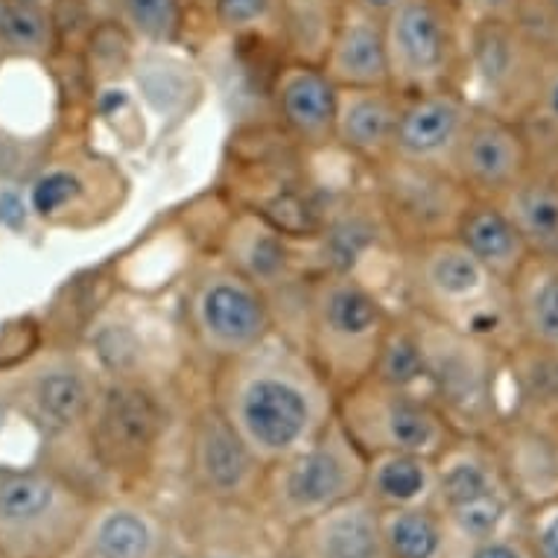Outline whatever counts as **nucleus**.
<instances>
[{"label":"nucleus","instance_id":"nucleus-1","mask_svg":"<svg viewBox=\"0 0 558 558\" xmlns=\"http://www.w3.org/2000/svg\"><path fill=\"white\" fill-rule=\"evenodd\" d=\"M211 403L260 462L307 448L337 418V392L311 354L281 330L214 366Z\"/></svg>","mask_w":558,"mask_h":558},{"label":"nucleus","instance_id":"nucleus-2","mask_svg":"<svg viewBox=\"0 0 558 558\" xmlns=\"http://www.w3.org/2000/svg\"><path fill=\"white\" fill-rule=\"evenodd\" d=\"M302 348L330 389L342 395L372 375L395 311L363 275L313 269L302 290Z\"/></svg>","mask_w":558,"mask_h":558},{"label":"nucleus","instance_id":"nucleus-3","mask_svg":"<svg viewBox=\"0 0 558 558\" xmlns=\"http://www.w3.org/2000/svg\"><path fill=\"white\" fill-rule=\"evenodd\" d=\"M427 357V398L462 436L492 433L506 415L504 354L480 345L448 322L412 311Z\"/></svg>","mask_w":558,"mask_h":558},{"label":"nucleus","instance_id":"nucleus-4","mask_svg":"<svg viewBox=\"0 0 558 558\" xmlns=\"http://www.w3.org/2000/svg\"><path fill=\"white\" fill-rule=\"evenodd\" d=\"M389 85L398 94L459 88L468 21L453 0H403L384 19Z\"/></svg>","mask_w":558,"mask_h":558},{"label":"nucleus","instance_id":"nucleus-5","mask_svg":"<svg viewBox=\"0 0 558 558\" xmlns=\"http://www.w3.org/2000/svg\"><path fill=\"white\" fill-rule=\"evenodd\" d=\"M184 319L193 342L214 366L246 354L278 330L269 295L226 260L202 264L187 281Z\"/></svg>","mask_w":558,"mask_h":558},{"label":"nucleus","instance_id":"nucleus-6","mask_svg":"<svg viewBox=\"0 0 558 558\" xmlns=\"http://www.w3.org/2000/svg\"><path fill=\"white\" fill-rule=\"evenodd\" d=\"M549 56L547 47H541L518 21L468 24L459 92L474 102V109L526 123Z\"/></svg>","mask_w":558,"mask_h":558},{"label":"nucleus","instance_id":"nucleus-7","mask_svg":"<svg viewBox=\"0 0 558 558\" xmlns=\"http://www.w3.org/2000/svg\"><path fill=\"white\" fill-rule=\"evenodd\" d=\"M337 422L363 453L439 457L459 433L424 392L392 389L366 377L337 395Z\"/></svg>","mask_w":558,"mask_h":558},{"label":"nucleus","instance_id":"nucleus-8","mask_svg":"<svg viewBox=\"0 0 558 558\" xmlns=\"http://www.w3.org/2000/svg\"><path fill=\"white\" fill-rule=\"evenodd\" d=\"M377 211L398 248L457 234V226L474 199L457 175L441 167L415 165L392 156L372 167Z\"/></svg>","mask_w":558,"mask_h":558},{"label":"nucleus","instance_id":"nucleus-9","mask_svg":"<svg viewBox=\"0 0 558 558\" xmlns=\"http://www.w3.org/2000/svg\"><path fill=\"white\" fill-rule=\"evenodd\" d=\"M272 492L281 509L299 518L325 514L337 506L354 500V488L366 476L363 450L351 441L342 424L333 422L325 427L319 439L307 448L295 450L290 457L275 462Z\"/></svg>","mask_w":558,"mask_h":558},{"label":"nucleus","instance_id":"nucleus-10","mask_svg":"<svg viewBox=\"0 0 558 558\" xmlns=\"http://www.w3.org/2000/svg\"><path fill=\"white\" fill-rule=\"evenodd\" d=\"M403 284L410 293L407 307L448 322L500 287V281L450 234L403 248Z\"/></svg>","mask_w":558,"mask_h":558},{"label":"nucleus","instance_id":"nucleus-11","mask_svg":"<svg viewBox=\"0 0 558 558\" xmlns=\"http://www.w3.org/2000/svg\"><path fill=\"white\" fill-rule=\"evenodd\" d=\"M538 167V147L521 120L474 109L453 158V175L471 196L500 199Z\"/></svg>","mask_w":558,"mask_h":558},{"label":"nucleus","instance_id":"nucleus-12","mask_svg":"<svg viewBox=\"0 0 558 558\" xmlns=\"http://www.w3.org/2000/svg\"><path fill=\"white\" fill-rule=\"evenodd\" d=\"M471 118L474 102L459 88L401 94L395 156L453 173V158Z\"/></svg>","mask_w":558,"mask_h":558},{"label":"nucleus","instance_id":"nucleus-13","mask_svg":"<svg viewBox=\"0 0 558 558\" xmlns=\"http://www.w3.org/2000/svg\"><path fill=\"white\" fill-rule=\"evenodd\" d=\"M220 255L231 269L260 287L269 302L278 293L299 290L313 272L299 260L290 234L257 211H240L231 217L222 231Z\"/></svg>","mask_w":558,"mask_h":558},{"label":"nucleus","instance_id":"nucleus-14","mask_svg":"<svg viewBox=\"0 0 558 558\" xmlns=\"http://www.w3.org/2000/svg\"><path fill=\"white\" fill-rule=\"evenodd\" d=\"M161 395L137 375L102 377L94 401L92 424L100 448L114 459H137L153 450L158 433L165 427Z\"/></svg>","mask_w":558,"mask_h":558},{"label":"nucleus","instance_id":"nucleus-15","mask_svg":"<svg viewBox=\"0 0 558 558\" xmlns=\"http://www.w3.org/2000/svg\"><path fill=\"white\" fill-rule=\"evenodd\" d=\"M337 94L322 64L287 62L275 80V109L287 135L311 153L333 147Z\"/></svg>","mask_w":558,"mask_h":558},{"label":"nucleus","instance_id":"nucleus-16","mask_svg":"<svg viewBox=\"0 0 558 558\" xmlns=\"http://www.w3.org/2000/svg\"><path fill=\"white\" fill-rule=\"evenodd\" d=\"M401 94L386 88H339L333 147L368 170L395 156Z\"/></svg>","mask_w":558,"mask_h":558},{"label":"nucleus","instance_id":"nucleus-17","mask_svg":"<svg viewBox=\"0 0 558 558\" xmlns=\"http://www.w3.org/2000/svg\"><path fill=\"white\" fill-rule=\"evenodd\" d=\"M322 68L337 88H386L389 56L384 19L345 0Z\"/></svg>","mask_w":558,"mask_h":558},{"label":"nucleus","instance_id":"nucleus-18","mask_svg":"<svg viewBox=\"0 0 558 558\" xmlns=\"http://www.w3.org/2000/svg\"><path fill=\"white\" fill-rule=\"evenodd\" d=\"M102 377L97 368L76 357L56 360L38 368L27 389V407L36 422L50 433L71 430L88 422Z\"/></svg>","mask_w":558,"mask_h":558},{"label":"nucleus","instance_id":"nucleus-19","mask_svg":"<svg viewBox=\"0 0 558 558\" xmlns=\"http://www.w3.org/2000/svg\"><path fill=\"white\" fill-rule=\"evenodd\" d=\"M453 238L488 272L495 275L500 284H512L514 275L521 272L523 264L532 257L523 234L497 199H480V196H474V199L468 202Z\"/></svg>","mask_w":558,"mask_h":558},{"label":"nucleus","instance_id":"nucleus-20","mask_svg":"<svg viewBox=\"0 0 558 558\" xmlns=\"http://www.w3.org/2000/svg\"><path fill=\"white\" fill-rule=\"evenodd\" d=\"M506 412L558 424V348L521 339L504 354Z\"/></svg>","mask_w":558,"mask_h":558},{"label":"nucleus","instance_id":"nucleus-21","mask_svg":"<svg viewBox=\"0 0 558 558\" xmlns=\"http://www.w3.org/2000/svg\"><path fill=\"white\" fill-rule=\"evenodd\" d=\"M193 457L202 480L211 492L234 495L248 483V476L260 465V459L248 450V445L238 436V430L226 422L214 403L196 412L193 418Z\"/></svg>","mask_w":558,"mask_h":558},{"label":"nucleus","instance_id":"nucleus-22","mask_svg":"<svg viewBox=\"0 0 558 558\" xmlns=\"http://www.w3.org/2000/svg\"><path fill=\"white\" fill-rule=\"evenodd\" d=\"M532 257L558 260V170L538 165L500 196Z\"/></svg>","mask_w":558,"mask_h":558},{"label":"nucleus","instance_id":"nucleus-23","mask_svg":"<svg viewBox=\"0 0 558 558\" xmlns=\"http://www.w3.org/2000/svg\"><path fill=\"white\" fill-rule=\"evenodd\" d=\"M521 339L558 348V260L530 257L509 284Z\"/></svg>","mask_w":558,"mask_h":558},{"label":"nucleus","instance_id":"nucleus-24","mask_svg":"<svg viewBox=\"0 0 558 558\" xmlns=\"http://www.w3.org/2000/svg\"><path fill=\"white\" fill-rule=\"evenodd\" d=\"M497 492H500L497 465L485 450L476 448V436L462 433V439H453L441 450L436 465V495L441 497L445 509H457Z\"/></svg>","mask_w":558,"mask_h":558},{"label":"nucleus","instance_id":"nucleus-25","mask_svg":"<svg viewBox=\"0 0 558 558\" xmlns=\"http://www.w3.org/2000/svg\"><path fill=\"white\" fill-rule=\"evenodd\" d=\"M316 549L319 558H384L380 518L372 506L354 497L322 514L316 526Z\"/></svg>","mask_w":558,"mask_h":558},{"label":"nucleus","instance_id":"nucleus-26","mask_svg":"<svg viewBox=\"0 0 558 558\" xmlns=\"http://www.w3.org/2000/svg\"><path fill=\"white\" fill-rule=\"evenodd\" d=\"M368 377L377 384L392 386V389H407V392L427 389V357H424L422 330L407 307L395 311V319L386 328Z\"/></svg>","mask_w":558,"mask_h":558},{"label":"nucleus","instance_id":"nucleus-27","mask_svg":"<svg viewBox=\"0 0 558 558\" xmlns=\"http://www.w3.org/2000/svg\"><path fill=\"white\" fill-rule=\"evenodd\" d=\"M342 7L345 0H281L278 27L290 47V62H325Z\"/></svg>","mask_w":558,"mask_h":558},{"label":"nucleus","instance_id":"nucleus-28","mask_svg":"<svg viewBox=\"0 0 558 558\" xmlns=\"http://www.w3.org/2000/svg\"><path fill=\"white\" fill-rule=\"evenodd\" d=\"M375 497L392 509H418L427 495H436L433 457L418 453H375L366 468Z\"/></svg>","mask_w":558,"mask_h":558},{"label":"nucleus","instance_id":"nucleus-29","mask_svg":"<svg viewBox=\"0 0 558 558\" xmlns=\"http://www.w3.org/2000/svg\"><path fill=\"white\" fill-rule=\"evenodd\" d=\"M62 488L45 474L7 471L0 474V526L27 530L50 521L62 509Z\"/></svg>","mask_w":558,"mask_h":558},{"label":"nucleus","instance_id":"nucleus-30","mask_svg":"<svg viewBox=\"0 0 558 558\" xmlns=\"http://www.w3.org/2000/svg\"><path fill=\"white\" fill-rule=\"evenodd\" d=\"M158 547L156 523L137 509H109L94 521L88 535L92 558H153Z\"/></svg>","mask_w":558,"mask_h":558},{"label":"nucleus","instance_id":"nucleus-31","mask_svg":"<svg viewBox=\"0 0 558 558\" xmlns=\"http://www.w3.org/2000/svg\"><path fill=\"white\" fill-rule=\"evenodd\" d=\"M448 325L457 328L459 333H465L468 339L480 342V345L495 348L500 354H506L509 348L521 342V325H518V316H514L509 284L495 287L480 302L468 304L465 311L450 316Z\"/></svg>","mask_w":558,"mask_h":558},{"label":"nucleus","instance_id":"nucleus-32","mask_svg":"<svg viewBox=\"0 0 558 558\" xmlns=\"http://www.w3.org/2000/svg\"><path fill=\"white\" fill-rule=\"evenodd\" d=\"M386 553L395 558H436L441 549V526L422 509H395L380 518Z\"/></svg>","mask_w":558,"mask_h":558},{"label":"nucleus","instance_id":"nucleus-33","mask_svg":"<svg viewBox=\"0 0 558 558\" xmlns=\"http://www.w3.org/2000/svg\"><path fill=\"white\" fill-rule=\"evenodd\" d=\"M120 24L147 45H170L182 33V0H118Z\"/></svg>","mask_w":558,"mask_h":558},{"label":"nucleus","instance_id":"nucleus-34","mask_svg":"<svg viewBox=\"0 0 558 558\" xmlns=\"http://www.w3.org/2000/svg\"><path fill=\"white\" fill-rule=\"evenodd\" d=\"M281 0H214V19L231 36H252L278 24Z\"/></svg>","mask_w":558,"mask_h":558},{"label":"nucleus","instance_id":"nucleus-35","mask_svg":"<svg viewBox=\"0 0 558 558\" xmlns=\"http://www.w3.org/2000/svg\"><path fill=\"white\" fill-rule=\"evenodd\" d=\"M448 514L462 535H468V538H474L480 544V541L497 538V532H500L506 514H509V506H506L504 492H497V495L480 497V500H471L465 506L448 509Z\"/></svg>","mask_w":558,"mask_h":558},{"label":"nucleus","instance_id":"nucleus-36","mask_svg":"<svg viewBox=\"0 0 558 558\" xmlns=\"http://www.w3.org/2000/svg\"><path fill=\"white\" fill-rule=\"evenodd\" d=\"M0 29L19 47H38L45 41V21L38 19V12L29 10L24 0L0 10Z\"/></svg>","mask_w":558,"mask_h":558},{"label":"nucleus","instance_id":"nucleus-37","mask_svg":"<svg viewBox=\"0 0 558 558\" xmlns=\"http://www.w3.org/2000/svg\"><path fill=\"white\" fill-rule=\"evenodd\" d=\"M80 193H83V187H80V179H76V175L50 173L33 187V208L47 217V214L59 211L68 202L76 199Z\"/></svg>","mask_w":558,"mask_h":558},{"label":"nucleus","instance_id":"nucleus-38","mask_svg":"<svg viewBox=\"0 0 558 558\" xmlns=\"http://www.w3.org/2000/svg\"><path fill=\"white\" fill-rule=\"evenodd\" d=\"M526 0H453V7L462 12L468 24H485V21H518Z\"/></svg>","mask_w":558,"mask_h":558},{"label":"nucleus","instance_id":"nucleus-39","mask_svg":"<svg viewBox=\"0 0 558 558\" xmlns=\"http://www.w3.org/2000/svg\"><path fill=\"white\" fill-rule=\"evenodd\" d=\"M535 547H538V558H558V506L547 509L538 518Z\"/></svg>","mask_w":558,"mask_h":558},{"label":"nucleus","instance_id":"nucleus-40","mask_svg":"<svg viewBox=\"0 0 558 558\" xmlns=\"http://www.w3.org/2000/svg\"><path fill=\"white\" fill-rule=\"evenodd\" d=\"M471 558H526L521 549L509 544V541H500V538H488V541H480L476 549L471 553Z\"/></svg>","mask_w":558,"mask_h":558},{"label":"nucleus","instance_id":"nucleus-41","mask_svg":"<svg viewBox=\"0 0 558 558\" xmlns=\"http://www.w3.org/2000/svg\"><path fill=\"white\" fill-rule=\"evenodd\" d=\"M348 3H354V7H360V10L372 12V15H380V19H386L389 12L398 10L403 0H348Z\"/></svg>","mask_w":558,"mask_h":558},{"label":"nucleus","instance_id":"nucleus-42","mask_svg":"<svg viewBox=\"0 0 558 558\" xmlns=\"http://www.w3.org/2000/svg\"><path fill=\"white\" fill-rule=\"evenodd\" d=\"M222 558H231V556H222Z\"/></svg>","mask_w":558,"mask_h":558}]
</instances>
